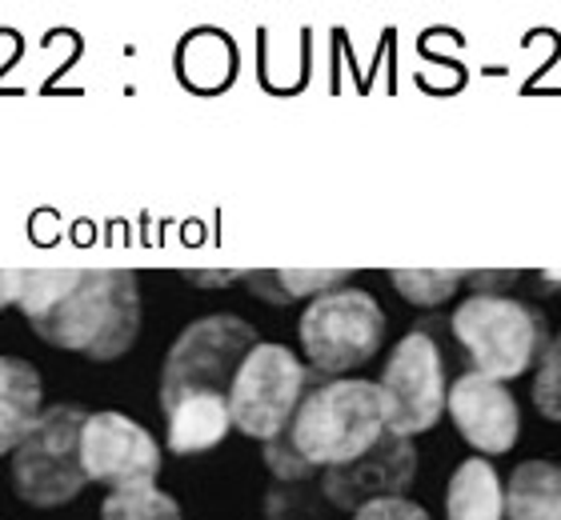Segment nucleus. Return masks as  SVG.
<instances>
[{
  "label": "nucleus",
  "mask_w": 561,
  "mask_h": 520,
  "mask_svg": "<svg viewBox=\"0 0 561 520\" xmlns=\"http://www.w3.org/2000/svg\"><path fill=\"white\" fill-rule=\"evenodd\" d=\"M389 432L386 396L374 381H321L305 396L289 432L265 444V464L280 481H305L362 461Z\"/></svg>",
  "instance_id": "nucleus-1"
},
{
  "label": "nucleus",
  "mask_w": 561,
  "mask_h": 520,
  "mask_svg": "<svg viewBox=\"0 0 561 520\" xmlns=\"http://www.w3.org/2000/svg\"><path fill=\"white\" fill-rule=\"evenodd\" d=\"M41 340L89 360H117L140 333V285L133 273H72L57 304L33 321Z\"/></svg>",
  "instance_id": "nucleus-2"
},
{
  "label": "nucleus",
  "mask_w": 561,
  "mask_h": 520,
  "mask_svg": "<svg viewBox=\"0 0 561 520\" xmlns=\"http://www.w3.org/2000/svg\"><path fill=\"white\" fill-rule=\"evenodd\" d=\"M449 324L461 353L473 360V372L502 384L534 369L553 340L546 312L502 292H473L457 304Z\"/></svg>",
  "instance_id": "nucleus-3"
},
{
  "label": "nucleus",
  "mask_w": 561,
  "mask_h": 520,
  "mask_svg": "<svg viewBox=\"0 0 561 520\" xmlns=\"http://www.w3.org/2000/svg\"><path fill=\"white\" fill-rule=\"evenodd\" d=\"M325 377L305 369L285 345H257L237 372L233 389H229L233 428H241L245 437L261 440V444H273L289 432L301 401Z\"/></svg>",
  "instance_id": "nucleus-4"
},
{
  "label": "nucleus",
  "mask_w": 561,
  "mask_h": 520,
  "mask_svg": "<svg viewBox=\"0 0 561 520\" xmlns=\"http://www.w3.org/2000/svg\"><path fill=\"white\" fill-rule=\"evenodd\" d=\"M89 420L81 405H53L36 420L21 449L12 452V488L33 509H60L84 485L81 428Z\"/></svg>",
  "instance_id": "nucleus-5"
},
{
  "label": "nucleus",
  "mask_w": 561,
  "mask_h": 520,
  "mask_svg": "<svg viewBox=\"0 0 561 520\" xmlns=\"http://www.w3.org/2000/svg\"><path fill=\"white\" fill-rule=\"evenodd\" d=\"M301 348L313 372L325 381H341L345 372L362 369L386 340V312L362 289H337L305 304Z\"/></svg>",
  "instance_id": "nucleus-6"
},
{
  "label": "nucleus",
  "mask_w": 561,
  "mask_h": 520,
  "mask_svg": "<svg viewBox=\"0 0 561 520\" xmlns=\"http://www.w3.org/2000/svg\"><path fill=\"white\" fill-rule=\"evenodd\" d=\"M257 328L241 316L217 312L193 321L176 336L161 369V405L185 393H221L229 396L245 357L257 348Z\"/></svg>",
  "instance_id": "nucleus-7"
},
{
  "label": "nucleus",
  "mask_w": 561,
  "mask_h": 520,
  "mask_svg": "<svg viewBox=\"0 0 561 520\" xmlns=\"http://www.w3.org/2000/svg\"><path fill=\"white\" fill-rule=\"evenodd\" d=\"M381 396H386L389 413V432L393 437H421L430 432L445 413L449 389H445V365L442 348L433 345L430 333H410L401 336V345L393 348L381 381H377Z\"/></svg>",
  "instance_id": "nucleus-8"
},
{
  "label": "nucleus",
  "mask_w": 561,
  "mask_h": 520,
  "mask_svg": "<svg viewBox=\"0 0 561 520\" xmlns=\"http://www.w3.org/2000/svg\"><path fill=\"white\" fill-rule=\"evenodd\" d=\"M81 464L93 485H152L161 473V449L129 416L89 413L81 428Z\"/></svg>",
  "instance_id": "nucleus-9"
},
{
  "label": "nucleus",
  "mask_w": 561,
  "mask_h": 520,
  "mask_svg": "<svg viewBox=\"0 0 561 520\" xmlns=\"http://www.w3.org/2000/svg\"><path fill=\"white\" fill-rule=\"evenodd\" d=\"M449 416H454L457 432L466 444H473L478 452L502 457L517 444L522 432V413H517L514 393L493 377L481 372H461L449 384V401H445Z\"/></svg>",
  "instance_id": "nucleus-10"
},
{
  "label": "nucleus",
  "mask_w": 561,
  "mask_h": 520,
  "mask_svg": "<svg viewBox=\"0 0 561 520\" xmlns=\"http://www.w3.org/2000/svg\"><path fill=\"white\" fill-rule=\"evenodd\" d=\"M413 473H417V452L405 437L386 432L374 452H365L362 461L345 464L325 473V497L341 509H362L369 500L401 497L410 488Z\"/></svg>",
  "instance_id": "nucleus-11"
},
{
  "label": "nucleus",
  "mask_w": 561,
  "mask_h": 520,
  "mask_svg": "<svg viewBox=\"0 0 561 520\" xmlns=\"http://www.w3.org/2000/svg\"><path fill=\"white\" fill-rule=\"evenodd\" d=\"M161 413L164 428H169V452H176V457L217 449L233 428L229 396L221 393H185L161 405Z\"/></svg>",
  "instance_id": "nucleus-12"
},
{
  "label": "nucleus",
  "mask_w": 561,
  "mask_h": 520,
  "mask_svg": "<svg viewBox=\"0 0 561 520\" xmlns=\"http://www.w3.org/2000/svg\"><path fill=\"white\" fill-rule=\"evenodd\" d=\"M45 389L28 360L0 357V457L16 452L45 416Z\"/></svg>",
  "instance_id": "nucleus-13"
},
{
  "label": "nucleus",
  "mask_w": 561,
  "mask_h": 520,
  "mask_svg": "<svg viewBox=\"0 0 561 520\" xmlns=\"http://www.w3.org/2000/svg\"><path fill=\"white\" fill-rule=\"evenodd\" d=\"M445 517L449 520H502L505 517V488L497 481V469L481 457L457 464L445 493Z\"/></svg>",
  "instance_id": "nucleus-14"
},
{
  "label": "nucleus",
  "mask_w": 561,
  "mask_h": 520,
  "mask_svg": "<svg viewBox=\"0 0 561 520\" xmlns=\"http://www.w3.org/2000/svg\"><path fill=\"white\" fill-rule=\"evenodd\" d=\"M510 520H561V464L526 461L517 464L505 488Z\"/></svg>",
  "instance_id": "nucleus-15"
},
{
  "label": "nucleus",
  "mask_w": 561,
  "mask_h": 520,
  "mask_svg": "<svg viewBox=\"0 0 561 520\" xmlns=\"http://www.w3.org/2000/svg\"><path fill=\"white\" fill-rule=\"evenodd\" d=\"M353 273H297V268H285V273H249L245 285L261 297H270L277 304L289 301H317L325 292H337L350 285Z\"/></svg>",
  "instance_id": "nucleus-16"
},
{
  "label": "nucleus",
  "mask_w": 561,
  "mask_h": 520,
  "mask_svg": "<svg viewBox=\"0 0 561 520\" xmlns=\"http://www.w3.org/2000/svg\"><path fill=\"white\" fill-rule=\"evenodd\" d=\"M101 520H181V509L152 481V485L113 488L105 497V505H101Z\"/></svg>",
  "instance_id": "nucleus-17"
},
{
  "label": "nucleus",
  "mask_w": 561,
  "mask_h": 520,
  "mask_svg": "<svg viewBox=\"0 0 561 520\" xmlns=\"http://www.w3.org/2000/svg\"><path fill=\"white\" fill-rule=\"evenodd\" d=\"M393 289L417 309H437V304L454 301L457 289L466 285V273H393Z\"/></svg>",
  "instance_id": "nucleus-18"
},
{
  "label": "nucleus",
  "mask_w": 561,
  "mask_h": 520,
  "mask_svg": "<svg viewBox=\"0 0 561 520\" xmlns=\"http://www.w3.org/2000/svg\"><path fill=\"white\" fill-rule=\"evenodd\" d=\"M534 408L546 420L561 425V333L550 340L546 357L538 360V377H534Z\"/></svg>",
  "instance_id": "nucleus-19"
},
{
  "label": "nucleus",
  "mask_w": 561,
  "mask_h": 520,
  "mask_svg": "<svg viewBox=\"0 0 561 520\" xmlns=\"http://www.w3.org/2000/svg\"><path fill=\"white\" fill-rule=\"evenodd\" d=\"M353 520H430V512L405 497H386V500L362 505V509L353 512Z\"/></svg>",
  "instance_id": "nucleus-20"
},
{
  "label": "nucleus",
  "mask_w": 561,
  "mask_h": 520,
  "mask_svg": "<svg viewBox=\"0 0 561 520\" xmlns=\"http://www.w3.org/2000/svg\"><path fill=\"white\" fill-rule=\"evenodd\" d=\"M9 277H4V273H0V312H4V309H9Z\"/></svg>",
  "instance_id": "nucleus-21"
}]
</instances>
